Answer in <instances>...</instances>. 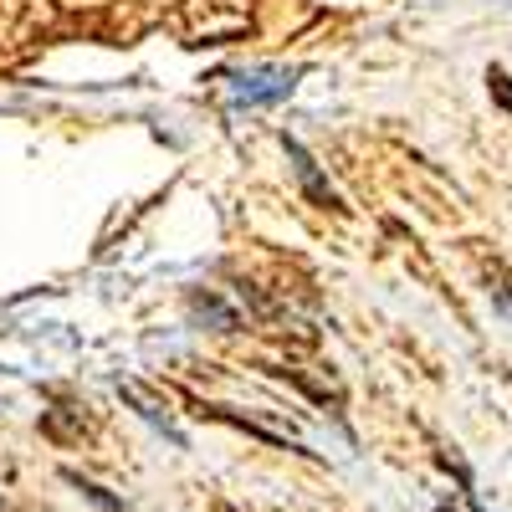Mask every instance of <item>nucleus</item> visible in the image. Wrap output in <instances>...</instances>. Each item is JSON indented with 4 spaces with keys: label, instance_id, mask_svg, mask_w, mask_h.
I'll return each mask as SVG.
<instances>
[{
    "label": "nucleus",
    "instance_id": "f257e3e1",
    "mask_svg": "<svg viewBox=\"0 0 512 512\" xmlns=\"http://www.w3.org/2000/svg\"><path fill=\"white\" fill-rule=\"evenodd\" d=\"M52 21H57L52 0H0V67L36 52V41L52 31Z\"/></svg>",
    "mask_w": 512,
    "mask_h": 512
},
{
    "label": "nucleus",
    "instance_id": "f03ea898",
    "mask_svg": "<svg viewBox=\"0 0 512 512\" xmlns=\"http://www.w3.org/2000/svg\"><path fill=\"white\" fill-rule=\"evenodd\" d=\"M41 431H47L57 446H82V441H93V420L82 410H47Z\"/></svg>",
    "mask_w": 512,
    "mask_h": 512
},
{
    "label": "nucleus",
    "instance_id": "7ed1b4c3",
    "mask_svg": "<svg viewBox=\"0 0 512 512\" xmlns=\"http://www.w3.org/2000/svg\"><path fill=\"white\" fill-rule=\"evenodd\" d=\"M287 149H292V159H297V175H303V185L313 190V200H318V205H338V195H333V190H328V185L318 180V169H313V159H308L303 149H297V144H287Z\"/></svg>",
    "mask_w": 512,
    "mask_h": 512
},
{
    "label": "nucleus",
    "instance_id": "20e7f679",
    "mask_svg": "<svg viewBox=\"0 0 512 512\" xmlns=\"http://www.w3.org/2000/svg\"><path fill=\"white\" fill-rule=\"evenodd\" d=\"M62 477H67V482H72V487H77L82 497H88V502H93L98 512H128V507H123L118 497H108V492H103L98 482H88V477H82V472H62Z\"/></svg>",
    "mask_w": 512,
    "mask_h": 512
},
{
    "label": "nucleus",
    "instance_id": "39448f33",
    "mask_svg": "<svg viewBox=\"0 0 512 512\" xmlns=\"http://www.w3.org/2000/svg\"><path fill=\"white\" fill-rule=\"evenodd\" d=\"M487 82H492V93H497V103H502V108H512V77H507V72H492Z\"/></svg>",
    "mask_w": 512,
    "mask_h": 512
},
{
    "label": "nucleus",
    "instance_id": "423d86ee",
    "mask_svg": "<svg viewBox=\"0 0 512 512\" xmlns=\"http://www.w3.org/2000/svg\"><path fill=\"white\" fill-rule=\"evenodd\" d=\"M210 512H236V507H231L226 497H216V502H210Z\"/></svg>",
    "mask_w": 512,
    "mask_h": 512
},
{
    "label": "nucleus",
    "instance_id": "0eeeda50",
    "mask_svg": "<svg viewBox=\"0 0 512 512\" xmlns=\"http://www.w3.org/2000/svg\"><path fill=\"white\" fill-rule=\"evenodd\" d=\"M436 512H461V507H451V502H441V507H436Z\"/></svg>",
    "mask_w": 512,
    "mask_h": 512
},
{
    "label": "nucleus",
    "instance_id": "6e6552de",
    "mask_svg": "<svg viewBox=\"0 0 512 512\" xmlns=\"http://www.w3.org/2000/svg\"><path fill=\"white\" fill-rule=\"evenodd\" d=\"M11 512H21V507H11Z\"/></svg>",
    "mask_w": 512,
    "mask_h": 512
}]
</instances>
